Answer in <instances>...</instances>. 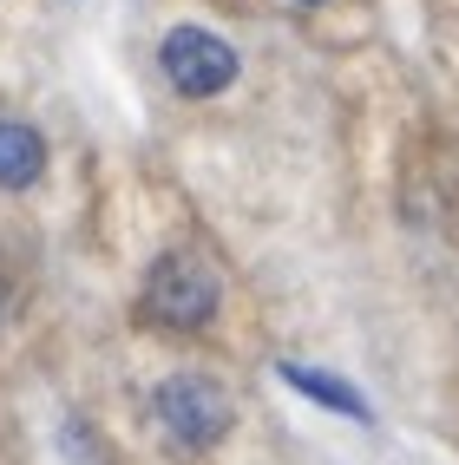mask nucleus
I'll return each instance as SVG.
<instances>
[{"instance_id": "39448f33", "label": "nucleus", "mask_w": 459, "mask_h": 465, "mask_svg": "<svg viewBox=\"0 0 459 465\" xmlns=\"http://www.w3.org/2000/svg\"><path fill=\"white\" fill-rule=\"evenodd\" d=\"M295 393H309V400H322V407H334V413H348V420H367V400L348 387V381H334V374H322V367H295V361H283L275 367Z\"/></svg>"}, {"instance_id": "423d86ee", "label": "nucleus", "mask_w": 459, "mask_h": 465, "mask_svg": "<svg viewBox=\"0 0 459 465\" xmlns=\"http://www.w3.org/2000/svg\"><path fill=\"white\" fill-rule=\"evenodd\" d=\"M295 7H322V0H295Z\"/></svg>"}, {"instance_id": "7ed1b4c3", "label": "nucleus", "mask_w": 459, "mask_h": 465, "mask_svg": "<svg viewBox=\"0 0 459 465\" xmlns=\"http://www.w3.org/2000/svg\"><path fill=\"white\" fill-rule=\"evenodd\" d=\"M158 66H165V85L177 99H217L236 79V53H230V40L204 34V26H171L158 46Z\"/></svg>"}, {"instance_id": "f03ea898", "label": "nucleus", "mask_w": 459, "mask_h": 465, "mask_svg": "<svg viewBox=\"0 0 459 465\" xmlns=\"http://www.w3.org/2000/svg\"><path fill=\"white\" fill-rule=\"evenodd\" d=\"M151 420H158V432L171 446L210 452L230 432L236 407H230V393L210 374H171V381H158V393H151Z\"/></svg>"}, {"instance_id": "f257e3e1", "label": "nucleus", "mask_w": 459, "mask_h": 465, "mask_svg": "<svg viewBox=\"0 0 459 465\" xmlns=\"http://www.w3.org/2000/svg\"><path fill=\"white\" fill-rule=\"evenodd\" d=\"M138 315L151 328H171V334H197L210 315H217V269L191 250H165L145 275V295H138Z\"/></svg>"}, {"instance_id": "20e7f679", "label": "nucleus", "mask_w": 459, "mask_h": 465, "mask_svg": "<svg viewBox=\"0 0 459 465\" xmlns=\"http://www.w3.org/2000/svg\"><path fill=\"white\" fill-rule=\"evenodd\" d=\"M46 171V138L20 118H0V191H34Z\"/></svg>"}]
</instances>
